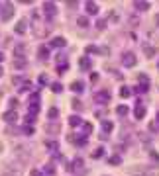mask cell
Segmentation results:
<instances>
[{"label":"cell","mask_w":159,"mask_h":176,"mask_svg":"<svg viewBox=\"0 0 159 176\" xmlns=\"http://www.w3.org/2000/svg\"><path fill=\"white\" fill-rule=\"evenodd\" d=\"M12 16H14V6L10 2H4L2 6H0V20L8 22V20H12Z\"/></svg>","instance_id":"cell-1"},{"label":"cell","mask_w":159,"mask_h":176,"mask_svg":"<svg viewBox=\"0 0 159 176\" xmlns=\"http://www.w3.org/2000/svg\"><path fill=\"white\" fill-rule=\"evenodd\" d=\"M95 102L96 104H108V102H110V92L108 90H98L95 94Z\"/></svg>","instance_id":"cell-2"},{"label":"cell","mask_w":159,"mask_h":176,"mask_svg":"<svg viewBox=\"0 0 159 176\" xmlns=\"http://www.w3.org/2000/svg\"><path fill=\"white\" fill-rule=\"evenodd\" d=\"M16 157H20V159L26 163V160L30 159V149H28L26 145H18V147H16Z\"/></svg>","instance_id":"cell-3"},{"label":"cell","mask_w":159,"mask_h":176,"mask_svg":"<svg viewBox=\"0 0 159 176\" xmlns=\"http://www.w3.org/2000/svg\"><path fill=\"white\" fill-rule=\"evenodd\" d=\"M136 63H138V59H136L134 53H124V59H122V65H124V67H134Z\"/></svg>","instance_id":"cell-4"},{"label":"cell","mask_w":159,"mask_h":176,"mask_svg":"<svg viewBox=\"0 0 159 176\" xmlns=\"http://www.w3.org/2000/svg\"><path fill=\"white\" fill-rule=\"evenodd\" d=\"M43 12H45V16L53 18V16H55V12H57L55 2H43Z\"/></svg>","instance_id":"cell-5"},{"label":"cell","mask_w":159,"mask_h":176,"mask_svg":"<svg viewBox=\"0 0 159 176\" xmlns=\"http://www.w3.org/2000/svg\"><path fill=\"white\" fill-rule=\"evenodd\" d=\"M85 10L89 12V14H92V16H96L100 8H98V4H96V2H90V0H86V2H85Z\"/></svg>","instance_id":"cell-6"},{"label":"cell","mask_w":159,"mask_h":176,"mask_svg":"<svg viewBox=\"0 0 159 176\" xmlns=\"http://www.w3.org/2000/svg\"><path fill=\"white\" fill-rule=\"evenodd\" d=\"M2 120L8 121V123H14V121H18V114L14 112V110H10V112H4V114H2Z\"/></svg>","instance_id":"cell-7"},{"label":"cell","mask_w":159,"mask_h":176,"mask_svg":"<svg viewBox=\"0 0 159 176\" xmlns=\"http://www.w3.org/2000/svg\"><path fill=\"white\" fill-rule=\"evenodd\" d=\"M90 67H92V63H90L89 57H81V59H79V69H81V71H90Z\"/></svg>","instance_id":"cell-8"},{"label":"cell","mask_w":159,"mask_h":176,"mask_svg":"<svg viewBox=\"0 0 159 176\" xmlns=\"http://www.w3.org/2000/svg\"><path fill=\"white\" fill-rule=\"evenodd\" d=\"M67 45V41H65L63 37H53L51 41H49V47H57V49H61V47H65Z\"/></svg>","instance_id":"cell-9"},{"label":"cell","mask_w":159,"mask_h":176,"mask_svg":"<svg viewBox=\"0 0 159 176\" xmlns=\"http://www.w3.org/2000/svg\"><path fill=\"white\" fill-rule=\"evenodd\" d=\"M134 115H136V120H143V117H146V108H143V104H138V106H136Z\"/></svg>","instance_id":"cell-10"},{"label":"cell","mask_w":159,"mask_h":176,"mask_svg":"<svg viewBox=\"0 0 159 176\" xmlns=\"http://www.w3.org/2000/svg\"><path fill=\"white\" fill-rule=\"evenodd\" d=\"M83 164H85V160H83L81 157H75V160H73V166H71V170L81 172V170H83Z\"/></svg>","instance_id":"cell-11"},{"label":"cell","mask_w":159,"mask_h":176,"mask_svg":"<svg viewBox=\"0 0 159 176\" xmlns=\"http://www.w3.org/2000/svg\"><path fill=\"white\" fill-rule=\"evenodd\" d=\"M134 6H136L138 10H149V2H146V0H136Z\"/></svg>","instance_id":"cell-12"},{"label":"cell","mask_w":159,"mask_h":176,"mask_svg":"<svg viewBox=\"0 0 159 176\" xmlns=\"http://www.w3.org/2000/svg\"><path fill=\"white\" fill-rule=\"evenodd\" d=\"M90 157L92 159H102L104 157V147H96V149L90 153Z\"/></svg>","instance_id":"cell-13"},{"label":"cell","mask_w":159,"mask_h":176,"mask_svg":"<svg viewBox=\"0 0 159 176\" xmlns=\"http://www.w3.org/2000/svg\"><path fill=\"white\" fill-rule=\"evenodd\" d=\"M71 90H73V92H83L85 90V84L81 82V80H75V82L71 84Z\"/></svg>","instance_id":"cell-14"},{"label":"cell","mask_w":159,"mask_h":176,"mask_svg":"<svg viewBox=\"0 0 159 176\" xmlns=\"http://www.w3.org/2000/svg\"><path fill=\"white\" fill-rule=\"evenodd\" d=\"M77 24H79V27H83V29H86V27L90 26V22H89V18H86V16H81V18L77 20Z\"/></svg>","instance_id":"cell-15"},{"label":"cell","mask_w":159,"mask_h":176,"mask_svg":"<svg viewBox=\"0 0 159 176\" xmlns=\"http://www.w3.org/2000/svg\"><path fill=\"white\" fill-rule=\"evenodd\" d=\"M81 123H83V120H81L79 115H71V117H69V125H71V127H77V125H81Z\"/></svg>","instance_id":"cell-16"},{"label":"cell","mask_w":159,"mask_h":176,"mask_svg":"<svg viewBox=\"0 0 159 176\" xmlns=\"http://www.w3.org/2000/svg\"><path fill=\"white\" fill-rule=\"evenodd\" d=\"M26 26H28V24H26V20H20V22H18V26H16V33H20V35H22V33H26V29H28Z\"/></svg>","instance_id":"cell-17"},{"label":"cell","mask_w":159,"mask_h":176,"mask_svg":"<svg viewBox=\"0 0 159 176\" xmlns=\"http://www.w3.org/2000/svg\"><path fill=\"white\" fill-rule=\"evenodd\" d=\"M112 129H114V125H112V121H108V120H104V121H102V133L106 135V133H110Z\"/></svg>","instance_id":"cell-18"},{"label":"cell","mask_w":159,"mask_h":176,"mask_svg":"<svg viewBox=\"0 0 159 176\" xmlns=\"http://www.w3.org/2000/svg\"><path fill=\"white\" fill-rule=\"evenodd\" d=\"M59 125H57V123H47V125H45V131H47V133H59Z\"/></svg>","instance_id":"cell-19"},{"label":"cell","mask_w":159,"mask_h":176,"mask_svg":"<svg viewBox=\"0 0 159 176\" xmlns=\"http://www.w3.org/2000/svg\"><path fill=\"white\" fill-rule=\"evenodd\" d=\"M45 147H47L51 153H57V151H59V143H57V141H47Z\"/></svg>","instance_id":"cell-20"},{"label":"cell","mask_w":159,"mask_h":176,"mask_svg":"<svg viewBox=\"0 0 159 176\" xmlns=\"http://www.w3.org/2000/svg\"><path fill=\"white\" fill-rule=\"evenodd\" d=\"M2 176H20V172H18V170H14L12 166H6V168H4V172H2Z\"/></svg>","instance_id":"cell-21"},{"label":"cell","mask_w":159,"mask_h":176,"mask_svg":"<svg viewBox=\"0 0 159 176\" xmlns=\"http://www.w3.org/2000/svg\"><path fill=\"white\" fill-rule=\"evenodd\" d=\"M14 51H16V57H20V59H24V57H26V45H18Z\"/></svg>","instance_id":"cell-22"},{"label":"cell","mask_w":159,"mask_h":176,"mask_svg":"<svg viewBox=\"0 0 159 176\" xmlns=\"http://www.w3.org/2000/svg\"><path fill=\"white\" fill-rule=\"evenodd\" d=\"M38 55H39V59H47L49 57V47H39V51H38Z\"/></svg>","instance_id":"cell-23"},{"label":"cell","mask_w":159,"mask_h":176,"mask_svg":"<svg viewBox=\"0 0 159 176\" xmlns=\"http://www.w3.org/2000/svg\"><path fill=\"white\" fill-rule=\"evenodd\" d=\"M57 115H59V110H57V108H49V110H47V117H51V120H55Z\"/></svg>","instance_id":"cell-24"},{"label":"cell","mask_w":159,"mask_h":176,"mask_svg":"<svg viewBox=\"0 0 159 176\" xmlns=\"http://www.w3.org/2000/svg\"><path fill=\"white\" fill-rule=\"evenodd\" d=\"M39 112V104H38V102H30V114H38Z\"/></svg>","instance_id":"cell-25"},{"label":"cell","mask_w":159,"mask_h":176,"mask_svg":"<svg viewBox=\"0 0 159 176\" xmlns=\"http://www.w3.org/2000/svg\"><path fill=\"white\" fill-rule=\"evenodd\" d=\"M120 96H122V98H130V96H132V90H130L128 86H124V88L120 90Z\"/></svg>","instance_id":"cell-26"},{"label":"cell","mask_w":159,"mask_h":176,"mask_svg":"<svg viewBox=\"0 0 159 176\" xmlns=\"http://www.w3.org/2000/svg\"><path fill=\"white\" fill-rule=\"evenodd\" d=\"M110 164H122V157L120 155H112L110 157Z\"/></svg>","instance_id":"cell-27"},{"label":"cell","mask_w":159,"mask_h":176,"mask_svg":"<svg viewBox=\"0 0 159 176\" xmlns=\"http://www.w3.org/2000/svg\"><path fill=\"white\" fill-rule=\"evenodd\" d=\"M14 67H16V69H24L26 61H24V59H16V61H14Z\"/></svg>","instance_id":"cell-28"},{"label":"cell","mask_w":159,"mask_h":176,"mask_svg":"<svg viewBox=\"0 0 159 176\" xmlns=\"http://www.w3.org/2000/svg\"><path fill=\"white\" fill-rule=\"evenodd\" d=\"M116 114H118V115H126V114H128V106H118V108H116Z\"/></svg>","instance_id":"cell-29"},{"label":"cell","mask_w":159,"mask_h":176,"mask_svg":"<svg viewBox=\"0 0 159 176\" xmlns=\"http://www.w3.org/2000/svg\"><path fill=\"white\" fill-rule=\"evenodd\" d=\"M69 69V63H65V65H59V67H57V72H59V75H63L65 71Z\"/></svg>","instance_id":"cell-30"},{"label":"cell","mask_w":159,"mask_h":176,"mask_svg":"<svg viewBox=\"0 0 159 176\" xmlns=\"http://www.w3.org/2000/svg\"><path fill=\"white\" fill-rule=\"evenodd\" d=\"M90 131H92V125H90V123H85V125H83V133H85V135H89Z\"/></svg>","instance_id":"cell-31"},{"label":"cell","mask_w":159,"mask_h":176,"mask_svg":"<svg viewBox=\"0 0 159 176\" xmlns=\"http://www.w3.org/2000/svg\"><path fill=\"white\" fill-rule=\"evenodd\" d=\"M51 90H53V92H61V90H63V86H61L59 82H53V84H51Z\"/></svg>","instance_id":"cell-32"},{"label":"cell","mask_w":159,"mask_h":176,"mask_svg":"<svg viewBox=\"0 0 159 176\" xmlns=\"http://www.w3.org/2000/svg\"><path fill=\"white\" fill-rule=\"evenodd\" d=\"M71 104H73V108H75V110H81V108H83V104H81V100H77V98H75L73 102H71Z\"/></svg>","instance_id":"cell-33"},{"label":"cell","mask_w":159,"mask_h":176,"mask_svg":"<svg viewBox=\"0 0 159 176\" xmlns=\"http://www.w3.org/2000/svg\"><path fill=\"white\" fill-rule=\"evenodd\" d=\"M140 82H141V86H147V82H149V78H147L146 75H140Z\"/></svg>","instance_id":"cell-34"},{"label":"cell","mask_w":159,"mask_h":176,"mask_svg":"<svg viewBox=\"0 0 159 176\" xmlns=\"http://www.w3.org/2000/svg\"><path fill=\"white\" fill-rule=\"evenodd\" d=\"M45 174H49V176H51V174H55V168H53V164H47V166H45Z\"/></svg>","instance_id":"cell-35"},{"label":"cell","mask_w":159,"mask_h":176,"mask_svg":"<svg viewBox=\"0 0 159 176\" xmlns=\"http://www.w3.org/2000/svg\"><path fill=\"white\" fill-rule=\"evenodd\" d=\"M24 133H26V135H33V127H32V125H26V127H24Z\"/></svg>","instance_id":"cell-36"},{"label":"cell","mask_w":159,"mask_h":176,"mask_svg":"<svg viewBox=\"0 0 159 176\" xmlns=\"http://www.w3.org/2000/svg\"><path fill=\"white\" fill-rule=\"evenodd\" d=\"M96 27H98V29H104V27H106V22H104V20H98V22H96Z\"/></svg>","instance_id":"cell-37"},{"label":"cell","mask_w":159,"mask_h":176,"mask_svg":"<svg viewBox=\"0 0 159 176\" xmlns=\"http://www.w3.org/2000/svg\"><path fill=\"white\" fill-rule=\"evenodd\" d=\"M39 82H41V84H47V82H49V78H47L45 75H41V76H39Z\"/></svg>","instance_id":"cell-38"},{"label":"cell","mask_w":159,"mask_h":176,"mask_svg":"<svg viewBox=\"0 0 159 176\" xmlns=\"http://www.w3.org/2000/svg\"><path fill=\"white\" fill-rule=\"evenodd\" d=\"M95 51H98L95 45H89V47H86V53H95Z\"/></svg>","instance_id":"cell-39"},{"label":"cell","mask_w":159,"mask_h":176,"mask_svg":"<svg viewBox=\"0 0 159 176\" xmlns=\"http://www.w3.org/2000/svg\"><path fill=\"white\" fill-rule=\"evenodd\" d=\"M20 90H22V92H28V90H30V84H28V82H26L24 86H22V88H20Z\"/></svg>","instance_id":"cell-40"},{"label":"cell","mask_w":159,"mask_h":176,"mask_svg":"<svg viewBox=\"0 0 159 176\" xmlns=\"http://www.w3.org/2000/svg\"><path fill=\"white\" fill-rule=\"evenodd\" d=\"M90 80H92V82H96V80H98V75H96V72H92V75H90Z\"/></svg>","instance_id":"cell-41"},{"label":"cell","mask_w":159,"mask_h":176,"mask_svg":"<svg viewBox=\"0 0 159 176\" xmlns=\"http://www.w3.org/2000/svg\"><path fill=\"white\" fill-rule=\"evenodd\" d=\"M16 104H18V100H16V98H10V106L16 108Z\"/></svg>","instance_id":"cell-42"},{"label":"cell","mask_w":159,"mask_h":176,"mask_svg":"<svg viewBox=\"0 0 159 176\" xmlns=\"http://www.w3.org/2000/svg\"><path fill=\"white\" fill-rule=\"evenodd\" d=\"M30 176H41V172H39V170H32Z\"/></svg>","instance_id":"cell-43"},{"label":"cell","mask_w":159,"mask_h":176,"mask_svg":"<svg viewBox=\"0 0 159 176\" xmlns=\"http://www.w3.org/2000/svg\"><path fill=\"white\" fill-rule=\"evenodd\" d=\"M151 157H153V160H157V163H159V155H157V153H151Z\"/></svg>","instance_id":"cell-44"},{"label":"cell","mask_w":159,"mask_h":176,"mask_svg":"<svg viewBox=\"0 0 159 176\" xmlns=\"http://www.w3.org/2000/svg\"><path fill=\"white\" fill-rule=\"evenodd\" d=\"M2 59H4V55H2V53H0V63H2Z\"/></svg>","instance_id":"cell-45"},{"label":"cell","mask_w":159,"mask_h":176,"mask_svg":"<svg viewBox=\"0 0 159 176\" xmlns=\"http://www.w3.org/2000/svg\"><path fill=\"white\" fill-rule=\"evenodd\" d=\"M2 72H4V71H2V67H0V76H2Z\"/></svg>","instance_id":"cell-46"},{"label":"cell","mask_w":159,"mask_h":176,"mask_svg":"<svg viewBox=\"0 0 159 176\" xmlns=\"http://www.w3.org/2000/svg\"><path fill=\"white\" fill-rule=\"evenodd\" d=\"M0 151H4V147H2V143H0Z\"/></svg>","instance_id":"cell-47"},{"label":"cell","mask_w":159,"mask_h":176,"mask_svg":"<svg viewBox=\"0 0 159 176\" xmlns=\"http://www.w3.org/2000/svg\"><path fill=\"white\" fill-rule=\"evenodd\" d=\"M157 121H159V112H157Z\"/></svg>","instance_id":"cell-48"},{"label":"cell","mask_w":159,"mask_h":176,"mask_svg":"<svg viewBox=\"0 0 159 176\" xmlns=\"http://www.w3.org/2000/svg\"><path fill=\"white\" fill-rule=\"evenodd\" d=\"M157 24H159V16H157Z\"/></svg>","instance_id":"cell-49"}]
</instances>
